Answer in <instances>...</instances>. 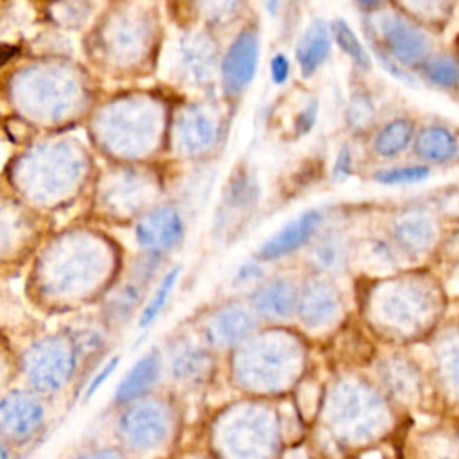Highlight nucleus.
<instances>
[{
  "instance_id": "f257e3e1",
  "label": "nucleus",
  "mask_w": 459,
  "mask_h": 459,
  "mask_svg": "<svg viewBox=\"0 0 459 459\" xmlns=\"http://www.w3.org/2000/svg\"><path fill=\"white\" fill-rule=\"evenodd\" d=\"M366 45L378 48L405 70H418L432 54L429 29L416 23L396 9H380L362 14Z\"/></svg>"
},
{
  "instance_id": "f03ea898",
  "label": "nucleus",
  "mask_w": 459,
  "mask_h": 459,
  "mask_svg": "<svg viewBox=\"0 0 459 459\" xmlns=\"http://www.w3.org/2000/svg\"><path fill=\"white\" fill-rule=\"evenodd\" d=\"M389 238L400 253L420 255L439 238L441 221L430 206L412 204L398 208L387 222Z\"/></svg>"
},
{
  "instance_id": "7ed1b4c3",
  "label": "nucleus",
  "mask_w": 459,
  "mask_h": 459,
  "mask_svg": "<svg viewBox=\"0 0 459 459\" xmlns=\"http://www.w3.org/2000/svg\"><path fill=\"white\" fill-rule=\"evenodd\" d=\"M325 226V213L319 208L303 210L299 215L283 224L276 233H273L258 249L262 260L283 258L307 244H310Z\"/></svg>"
},
{
  "instance_id": "20e7f679",
  "label": "nucleus",
  "mask_w": 459,
  "mask_h": 459,
  "mask_svg": "<svg viewBox=\"0 0 459 459\" xmlns=\"http://www.w3.org/2000/svg\"><path fill=\"white\" fill-rule=\"evenodd\" d=\"M260 59V39L256 32L244 30L228 48L222 59V81L224 88L231 93H238L255 79Z\"/></svg>"
},
{
  "instance_id": "39448f33",
  "label": "nucleus",
  "mask_w": 459,
  "mask_h": 459,
  "mask_svg": "<svg viewBox=\"0 0 459 459\" xmlns=\"http://www.w3.org/2000/svg\"><path fill=\"white\" fill-rule=\"evenodd\" d=\"M412 156L429 167H445L459 158V134L446 124L427 122L416 129Z\"/></svg>"
},
{
  "instance_id": "423d86ee",
  "label": "nucleus",
  "mask_w": 459,
  "mask_h": 459,
  "mask_svg": "<svg viewBox=\"0 0 459 459\" xmlns=\"http://www.w3.org/2000/svg\"><path fill=\"white\" fill-rule=\"evenodd\" d=\"M332 48L333 38L330 22L323 18H312L299 34L294 47V57L301 75L305 79L316 75L330 59Z\"/></svg>"
},
{
  "instance_id": "0eeeda50",
  "label": "nucleus",
  "mask_w": 459,
  "mask_h": 459,
  "mask_svg": "<svg viewBox=\"0 0 459 459\" xmlns=\"http://www.w3.org/2000/svg\"><path fill=\"white\" fill-rule=\"evenodd\" d=\"M418 124L412 117L396 115L369 133V152L378 161H393L405 154L414 142Z\"/></svg>"
},
{
  "instance_id": "6e6552de",
  "label": "nucleus",
  "mask_w": 459,
  "mask_h": 459,
  "mask_svg": "<svg viewBox=\"0 0 459 459\" xmlns=\"http://www.w3.org/2000/svg\"><path fill=\"white\" fill-rule=\"evenodd\" d=\"M134 237L147 249H170L183 237L181 217L174 208H156L136 224Z\"/></svg>"
},
{
  "instance_id": "1a4fd4ad",
  "label": "nucleus",
  "mask_w": 459,
  "mask_h": 459,
  "mask_svg": "<svg viewBox=\"0 0 459 459\" xmlns=\"http://www.w3.org/2000/svg\"><path fill=\"white\" fill-rule=\"evenodd\" d=\"M161 373V360L156 351L145 353L138 359L131 369L120 380L115 391V403H127L136 396L147 393L160 378Z\"/></svg>"
},
{
  "instance_id": "9d476101",
  "label": "nucleus",
  "mask_w": 459,
  "mask_h": 459,
  "mask_svg": "<svg viewBox=\"0 0 459 459\" xmlns=\"http://www.w3.org/2000/svg\"><path fill=\"white\" fill-rule=\"evenodd\" d=\"M420 81L446 93H459V56L434 52L418 70Z\"/></svg>"
},
{
  "instance_id": "9b49d317",
  "label": "nucleus",
  "mask_w": 459,
  "mask_h": 459,
  "mask_svg": "<svg viewBox=\"0 0 459 459\" xmlns=\"http://www.w3.org/2000/svg\"><path fill=\"white\" fill-rule=\"evenodd\" d=\"M333 45L350 59L353 70L357 74H369L373 68V57L369 54L368 45L359 38L355 29L350 25L346 18H333L330 22Z\"/></svg>"
},
{
  "instance_id": "f8f14e48",
  "label": "nucleus",
  "mask_w": 459,
  "mask_h": 459,
  "mask_svg": "<svg viewBox=\"0 0 459 459\" xmlns=\"http://www.w3.org/2000/svg\"><path fill=\"white\" fill-rule=\"evenodd\" d=\"M253 305L264 316L287 317L296 305V289L283 278L271 280L255 290Z\"/></svg>"
},
{
  "instance_id": "ddd939ff",
  "label": "nucleus",
  "mask_w": 459,
  "mask_h": 459,
  "mask_svg": "<svg viewBox=\"0 0 459 459\" xmlns=\"http://www.w3.org/2000/svg\"><path fill=\"white\" fill-rule=\"evenodd\" d=\"M396 11L409 16L425 29L443 27L450 22L457 0H393Z\"/></svg>"
},
{
  "instance_id": "4468645a",
  "label": "nucleus",
  "mask_w": 459,
  "mask_h": 459,
  "mask_svg": "<svg viewBox=\"0 0 459 459\" xmlns=\"http://www.w3.org/2000/svg\"><path fill=\"white\" fill-rule=\"evenodd\" d=\"M41 420V409L34 400L14 396L0 405V425L14 436H27Z\"/></svg>"
},
{
  "instance_id": "2eb2a0df",
  "label": "nucleus",
  "mask_w": 459,
  "mask_h": 459,
  "mask_svg": "<svg viewBox=\"0 0 459 459\" xmlns=\"http://www.w3.org/2000/svg\"><path fill=\"white\" fill-rule=\"evenodd\" d=\"M346 235L341 231V228H325L319 231V235L314 238L312 255L319 267L326 271H333L344 265L348 256V244Z\"/></svg>"
},
{
  "instance_id": "dca6fc26",
  "label": "nucleus",
  "mask_w": 459,
  "mask_h": 459,
  "mask_svg": "<svg viewBox=\"0 0 459 459\" xmlns=\"http://www.w3.org/2000/svg\"><path fill=\"white\" fill-rule=\"evenodd\" d=\"M181 143L188 151H201L215 140V124L199 109L183 113L178 124Z\"/></svg>"
},
{
  "instance_id": "f3484780",
  "label": "nucleus",
  "mask_w": 459,
  "mask_h": 459,
  "mask_svg": "<svg viewBox=\"0 0 459 459\" xmlns=\"http://www.w3.org/2000/svg\"><path fill=\"white\" fill-rule=\"evenodd\" d=\"M344 122L350 133L366 134L375 127V100L369 90L357 88L351 91L344 108Z\"/></svg>"
},
{
  "instance_id": "a211bd4d",
  "label": "nucleus",
  "mask_w": 459,
  "mask_h": 459,
  "mask_svg": "<svg viewBox=\"0 0 459 459\" xmlns=\"http://www.w3.org/2000/svg\"><path fill=\"white\" fill-rule=\"evenodd\" d=\"M432 174V169L429 165H423L420 161L414 163H403V165H391V167H380L371 172V181L382 186H412L425 183Z\"/></svg>"
},
{
  "instance_id": "6ab92c4d",
  "label": "nucleus",
  "mask_w": 459,
  "mask_h": 459,
  "mask_svg": "<svg viewBox=\"0 0 459 459\" xmlns=\"http://www.w3.org/2000/svg\"><path fill=\"white\" fill-rule=\"evenodd\" d=\"M251 326H253L251 319L244 310L226 308L215 317L210 332H212V337L221 346H230V344L240 341L242 337H246L247 332L251 330Z\"/></svg>"
},
{
  "instance_id": "aec40b11",
  "label": "nucleus",
  "mask_w": 459,
  "mask_h": 459,
  "mask_svg": "<svg viewBox=\"0 0 459 459\" xmlns=\"http://www.w3.org/2000/svg\"><path fill=\"white\" fill-rule=\"evenodd\" d=\"M131 418L126 420V434L131 436V439L136 443H142L143 446H149L160 434V414H156L151 409H140L138 412H131Z\"/></svg>"
},
{
  "instance_id": "412c9836",
  "label": "nucleus",
  "mask_w": 459,
  "mask_h": 459,
  "mask_svg": "<svg viewBox=\"0 0 459 459\" xmlns=\"http://www.w3.org/2000/svg\"><path fill=\"white\" fill-rule=\"evenodd\" d=\"M208 368V355L199 346L183 348L172 359V375L178 380L201 378Z\"/></svg>"
},
{
  "instance_id": "4be33fe9",
  "label": "nucleus",
  "mask_w": 459,
  "mask_h": 459,
  "mask_svg": "<svg viewBox=\"0 0 459 459\" xmlns=\"http://www.w3.org/2000/svg\"><path fill=\"white\" fill-rule=\"evenodd\" d=\"M179 273H181V267H174L163 276V280L160 281L154 296L149 299V303L142 310V316H140V321H138V325L142 328L149 326L160 316V312L163 310V307H165V303H167V299H169V296H170V292H172V289H174V285L179 278Z\"/></svg>"
},
{
  "instance_id": "5701e85b",
  "label": "nucleus",
  "mask_w": 459,
  "mask_h": 459,
  "mask_svg": "<svg viewBox=\"0 0 459 459\" xmlns=\"http://www.w3.org/2000/svg\"><path fill=\"white\" fill-rule=\"evenodd\" d=\"M355 149L348 142H342L332 163V179L335 183H344L355 174Z\"/></svg>"
},
{
  "instance_id": "b1692460",
  "label": "nucleus",
  "mask_w": 459,
  "mask_h": 459,
  "mask_svg": "<svg viewBox=\"0 0 459 459\" xmlns=\"http://www.w3.org/2000/svg\"><path fill=\"white\" fill-rule=\"evenodd\" d=\"M317 115H319V100L316 97H310L308 102L294 117V133L298 136L308 134L317 124Z\"/></svg>"
},
{
  "instance_id": "393cba45",
  "label": "nucleus",
  "mask_w": 459,
  "mask_h": 459,
  "mask_svg": "<svg viewBox=\"0 0 459 459\" xmlns=\"http://www.w3.org/2000/svg\"><path fill=\"white\" fill-rule=\"evenodd\" d=\"M118 360H120V355H113L111 359H108V362L102 364V368L93 375V378L90 380L88 387L84 389V394H82V402H88L100 387L102 384L111 377V373L117 369L118 366Z\"/></svg>"
},
{
  "instance_id": "a878e982",
  "label": "nucleus",
  "mask_w": 459,
  "mask_h": 459,
  "mask_svg": "<svg viewBox=\"0 0 459 459\" xmlns=\"http://www.w3.org/2000/svg\"><path fill=\"white\" fill-rule=\"evenodd\" d=\"M269 72H271V81L274 84H278V86L285 84L290 75V59L281 52L274 54L269 63Z\"/></svg>"
},
{
  "instance_id": "bb28decb",
  "label": "nucleus",
  "mask_w": 459,
  "mask_h": 459,
  "mask_svg": "<svg viewBox=\"0 0 459 459\" xmlns=\"http://www.w3.org/2000/svg\"><path fill=\"white\" fill-rule=\"evenodd\" d=\"M262 276V269L256 262H246L238 267L235 274V283H247L253 280H258Z\"/></svg>"
},
{
  "instance_id": "cd10ccee",
  "label": "nucleus",
  "mask_w": 459,
  "mask_h": 459,
  "mask_svg": "<svg viewBox=\"0 0 459 459\" xmlns=\"http://www.w3.org/2000/svg\"><path fill=\"white\" fill-rule=\"evenodd\" d=\"M387 0H355V5L362 11V14H373L380 9H385Z\"/></svg>"
},
{
  "instance_id": "c85d7f7f",
  "label": "nucleus",
  "mask_w": 459,
  "mask_h": 459,
  "mask_svg": "<svg viewBox=\"0 0 459 459\" xmlns=\"http://www.w3.org/2000/svg\"><path fill=\"white\" fill-rule=\"evenodd\" d=\"M16 52L14 47L11 45H0V65H4L7 59H11V56Z\"/></svg>"
},
{
  "instance_id": "c756f323",
  "label": "nucleus",
  "mask_w": 459,
  "mask_h": 459,
  "mask_svg": "<svg viewBox=\"0 0 459 459\" xmlns=\"http://www.w3.org/2000/svg\"><path fill=\"white\" fill-rule=\"evenodd\" d=\"M82 459H118V457L113 455V454H108V452H97V454H90Z\"/></svg>"
},
{
  "instance_id": "7c9ffc66",
  "label": "nucleus",
  "mask_w": 459,
  "mask_h": 459,
  "mask_svg": "<svg viewBox=\"0 0 459 459\" xmlns=\"http://www.w3.org/2000/svg\"><path fill=\"white\" fill-rule=\"evenodd\" d=\"M265 7L271 14H276V11L280 7V0H265Z\"/></svg>"
},
{
  "instance_id": "2f4dec72",
  "label": "nucleus",
  "mask_w": 459,
  "mask_h": 459,
  "mask_svg": "<svg viewBox=\"0 0 459 459\" xmlns=\"http://www.w3.org/2000/svg\"><path fill=\"white\" fill-rule=\"evenodd\" d=\"M0 459H4V452H2V448H0Z\"/></svg>"
}]
</instances>
